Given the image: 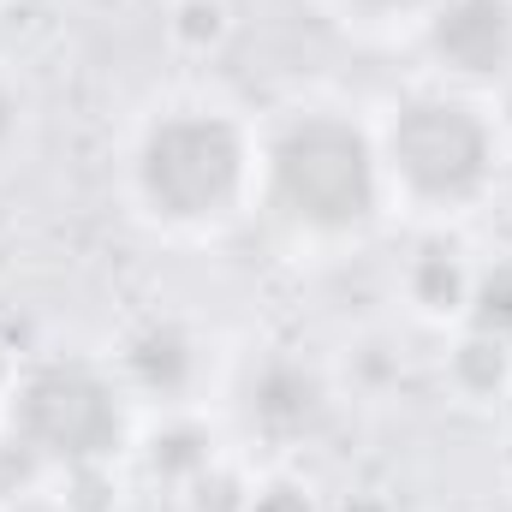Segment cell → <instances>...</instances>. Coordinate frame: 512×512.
<instances>
[{
  "label": "cell",
  "mask_w": 512,
  "mask_h": 512,
  "mask_svg": "<svg viewBox=\"0 0 512 512\" xmlns=\"http://www.w3.org/2000/svg\"><path fill=\"white\" fill-rule=\"evenodd\" d=\"M256 114L215 84L155 90L120 131L114 185L161 245H227L256 221Z\"/></svg>",
  "instance_id": "obj_1"
},
{
  "label": "cell",
  "mask_w": 512,
  "mask_h": 512,
  "mask_svg": "<svg viewBox=\"0 0 512 512\" xmlns=\"http://www.w3.org/2000/svg\"><path fill=\"white\" fill-rule=\"evenodd\" d=\"M256 221L292 256L328 262L370 245L387 221L370 108L340 96H292L256 114Z\"/></svg>",
  "instance_id": "obj_2"
},
{
  "label": "cell",
  "mask_w": 512,
  "mask_h": 512,
  "mask_svg": "<svg viewBox=\"0 0 512 512\" xmlns=\"http://www.w3.org/2000/svg\"><path fill=\"white\" fill-rule=\"evenodd\" d=\"M376 120L387 215L417 233H459L489 215L512 173V126L495 96L411 78L393 90Z\"/></svg>",
  "instance_id": "obj_3"
},
{
  "label": "cell",
  "mask_w": 512,
  "mask_h": 512,
  "mask_svg": "<svg viewBox=\"0 0 512 512\" xmlns=\"http://www.w3.org/2000/svg\"><path fill=\"white\" fill-rule=\"evenodd\" d=\"M143 411L126 393L108 352H42L24 358L0 387V471L12 483L0 501L66 489L131 459Z\"/></svg>",
  "instance_id": "obj_4"
},
{
  "label": "cell",
  "mask_w": 512,
  "mask_h": 512,
  "mask_svg": "<svg viewBox=\"0 0 512 512\" xmlns=\"http://www.w3.org/2000/svg\"><path fill=\"white\" fill-rule=\"evenodd\" d=\"M108 364L120 370L126 393L137 399L143 417H167V411H209V399L221 393V364H215V340L173 310H149L120 328Z\"/></svg>",
  "instance_id": "obj_5"
},
{
  "label": "cell",
  "mask_w": 512,
  "mask_h": 512,
  "mask_svg": "<svg viewBox=\"0 0 512 512\" xmlns=\"http://www.w3.org/2000/svg\"><path fill=\"white\" fill-rule=\"evenodd\" d=\"M221 399H227V411H233V423L251 447L292 453V447H304L310 435L328 429L340 387L298 346H268L233 382H221Z\"/></svg>",
  "instance_id": "obj_6"
},
{
  "label": "cell",
  "mask_w": 512,
  "mask_h": 512,
  "mask_svg": "<svg viewBox=\"0 0 512 512\" xmlns=\"http://www.w3.org/2000/svg\"><path fill=\"white\" fill-rule=\"evenodd\" d=\"M411 48L423 78L501 102L512 90V0H447L411 36Z\"/></svg>",
  "instance_id": "obj_7"
},
{
  "label": "cell",
  "mask_w": 512,
  "mask_h": 512,
  "mask_svg": "<svg viewBox=\"0 0 512 512\" xmlns=\"http://www.w3.org/2000/svg\"><path fill=\"white\" fill-rule=\"evenodd\" d=\"M471 286H477V256L459 245V233H417V251L399 268V298L423 328L435 334L465 328Z\"/></svg>",
  "instance_id": "obj_8"
},
{
  "label": "cell",
  "mask_w": 512,
  "mask_h": 512,
  "mask_svg": "<svg viewBox=\"0 0 512 512\" xmlns=\"http://www.w3.org/2000/svg\"><path fill=\"white\" fill-rule=\"evenodd\" d=\"M441 376L459 405H507L512 399V346L483 328H453L441 352Z\"/></svg>",
  "instance_id": "obj_9"
},
{
  "label": "cell",
  "mask_w": 512,
  "mask_h": 512,
  "mask_svg": "<svg viewBox=\"0 0 512 512\" xmlns=\"http://www.w3.org/2000/svg\"><path fill=\"white\" fill-rule=\"evenodd\" d=\"M322 18H334L340 30L352 36H370V42H405L447 6V0H310Z\"/></svg>",
  "instance_id": "obj_10"
},
{
  "label": "cell",
  "mask_w": 512,
  "mask_h": 512,
  "mask_svg": "<svg viewBox=\"0 0 512 512\" xmlns=\"http://www.w3.org/2000/svg\"><path fill=\"white\" fill-rule=\"evenodd\" d=\"M161 36L179 60H215L233 36V0H161Z\"/></svg>",
  "instance_id": "obj_11"
},
{
  "label": "cell",
  "mask_w": 512,
  "mask_h": 512,
  "mask_svg": "<svg viewBox=\"0 0 512 512\" xmlns=\"http://www.w3.org/2000/svg\"><path fill=\"white\" fill-rule=\"evenodd\" d=\"M36 126H42V102L30 78L12 60H0V173L24 167V155L36 149Z\"/></svg>",
  "instance_id": "obj_12"
},
{
  "label": "cell",
  "mask_w": 512,
  "mask_h": 512,
  "mask_svg": "<svg viewBox=\"0 0 512 512\" xmlns=\"http://www.w3.org/2000/svg\"><path fill=\"white\" fill-rule=\"evenodd\" d=\"M465 328H483L512 346V256L501 262H477V286H471V310Z\"/></svg>",
  "instance_id": "obj_13"
},
{
  "label": "cell",
  "mask_w": 512,
  "mask_h": 512,
  "mask_svg": "<svg viewBox=\"0 0 512 512\" xmlns=\"http://www.w3.org/2000/svg\"><path fill=\"white\" fill-rule=\"evenodd\" d=\"M239 512H322V495L298 477V471H256L251 489H245V507Z\"/></svg>",
  "instance_id": "obj_14"
}]
</instances>
